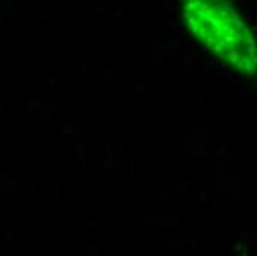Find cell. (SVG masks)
<instances>
[{"instance_id": "obj_1", "label": "cell", "mask_w": 257, "mask_h": 256, "mask_svg": "<svg viewBox=\"0 0 257 256\" xmlns=\"http://www.w3.org/2000/svg\"><path fill=\"white\" fill-rule=\"evenodd\" d=\"M27 104H28V110H30V112H34L37 108L42 107V104H40L37 99H28L27 101Z\"/></svg>"}, {"instance_id": "obj_2", "label": "cell", "mask_w": 257, "mask_h": 256, "mask_svg": "<svg viewBox=\"0 0 257 256\" xmlns=\"http://www.w3.org/2000/svg\"><path fill=\"white\" fill-rule=\"evenodd\" d=\"M49 111L50 112H61V104H50L49 105Z\"/></svg>"}, {"instance_id": "obj_3", "label": "cell", "mask_w": 257, "mask_h": 256, "mask_svg": "<svg viewBox=\"0 0 257 256\" xmlns=\"http://www.w3.org/2000/svg\"><path fill=\"white\" fill-rule=\"evenodd\" d=\"M28 191H30V192H28L30 197H36V195H37V187H36V185H30V187H28Z\"/></svg>"}, {"instance_id": "obj_4", "label": "cell", "mask_w": 257, "mask_h": 256, "mask_svg": "<svg viewBox=\"0 0 257 256\" xmlns=\"http://www.w3.org/2000/svg\"><path fill=\"white\" fill-rule=\"evenodd\" d=\"M53 197H55V199H58V195H59V187H58V185H53Z\"/></svg>"}, {"instance_id": "obj_5", "label": "cell", "mask_w": 257, "mask_h": 256, "mask_svg": "<svg viewBox=\"0 0 257 256\" xmlns=\"http://www.w3.org/2000/svg\"><path fill=\"white\" fill-rule=\"evenodd\" d=\"M5 237H6V241H8V243H11L12 237H13V233H5Z\"/></svg>"}, {"instance_id": "obj_6", "label": "cell", "mask_w": 257, "mask_h": 256, "mask_svg": "<svg viewBox=\"0 0 257 256\" xmlns=\"http://www.w3.org/2000/svg\"><path fill=\"white\" fill-rule=\"evenodd\" d=\"M58 85V78H52L50 80V86H56Z\"/></svg>"}, {"instance_id": "obj_7", "label": "cell", "mask_w": 257, "mask_h": 256, "mask_svg": "<svg viewBox=\"0 0 257 256\" xmlns=\"http://www.w3.org/2000/svg\"><path fill=\"white\" fill-rule=\"evenodd\" d=\"M43 122L45 123L49 122V114H45V116H43Z\"/></svg>"}, {"instance_id": "obj_8", "label": "cell", "mask_w": 257, "mask_h": 256, "mask_svg": "<svg viewBox=\"0 0 257 256\" xmlns=\"http://www.w3.org/2000/svg\"><path fill=\"white\" fill-rule=\"evenodd\" d=\"M3 111V105H2V104H0V112Z\"/></svg>"}]
</instances>
